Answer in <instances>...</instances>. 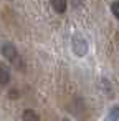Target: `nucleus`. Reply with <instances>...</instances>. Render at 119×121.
<instances>
[{
    "mask_svg": "<svg viewBox=\"0 0 119 121\" xmlns=\"http://www.w3.org/2000/svg\"><path fill=\"white\" fill-rule=\"evenodd\" d=\"M71 48L76 56H84L88 53V42L81 33H74L71 38Z\"/></svg>",
    "mask_w": 119,
    "mask_h": 121,
    "instance_id": "1",
    "label": "nucleus"
},
{
    "mask_svg": "<svg viewBox=\"0 0 119 121\" xmlns=\"http://www.w3.org/2000/svg\"><path fill=\"white\" fill-rule=\"evenodd\" d=\"M0 53H2L7 60H10V61L17 60V56H18L17 48H15V45H12V43H4L2 48H0Z\"/></svg>",
    "mask_w": 119,
    "mask_h": 121,
    "instance_id": "2",
    "label": "nucleus"
},
{
    "mask_svg": "<svg viewBox=\"0 0 119 121\" xmlns=\"http://www.w3.org/2000/svg\"><path fill=\"white\" fill-rule=\"evenodd\" d=\"M8 81H10V71H8L5 66L0 65V86L7 85Z\"/></svg>",
    "mask_w": 119,
    "mask_h": 121,
    "instance_id": "3",
    "label": "nucleus"
},
{
    "mask_svg": "<svg viewBox=\"0 0 119 121\" xmlns=\"http://www.w3.org/2000/svg\"><path fill=\"white\" fill-rule=\"evenodd\" d=\"M23 121H40V116L33 111V109H25L23 114H22Z\"/></svg>",
    "mask_w": 119,
    "mask_h": 121,
    "instance_id": "4",
    "label": "nucleus"
},
{
    "mask_svg": "<svg viewBox=\"0 0 119 121\" xmlns=\"http://www.w3.org/2000/svg\"><path fill=\"white\" fill-rule=\"evenodd\" d=\"M51 7L56 10V13H65L66 2H65V0H55V2H51Z\"/></svg>",
    "mask_w": 119,
    "mask_h": 121,
    "instance_id": "5",
    "label": "nucleus"
},
{
    "mask_svg": "<svg viewBox=\"0 0 119 121\" xmlns=\"http://www.w3.org/2000/svg\"><path fill=\"white\" fill-rule=\"evenodd\" d=\"M107 121H119V106H112L107 113Z\"/></svg>",
    "mask_w": 119,
    "mask_h": 121,
    "instance_id": "6",
    "label": "nucleus"
},
{
    "mask_svg": "<svg viewBox=\"0 0 119 121\" xmlns=\"http://www.w3.org/2000/svg\"><path fill=\"white\" fill-rule=\"evenodd\" d=\"M111 12H112V15L119 20V2H112V4H111Z\"/></svg>",
    "mask_w": 119,
    "mask_h": 121,
    "instance_id": "7",
    "label": "nucleus"
},
{
    "mask_svg": "<svg viewBox=\"0 0 119 121\" xmlns=\"http://www.w3.org/2000/svg\"><path fill=\"white\" fill-rule=\"evenodd\" d=\"M63 121H70V119H63Z\"/></svg>",
    "mask_w": 119,
    "mask_h": 121,
    "instance_id": "8",
    "label": "nucleus"
}]
</instances>
